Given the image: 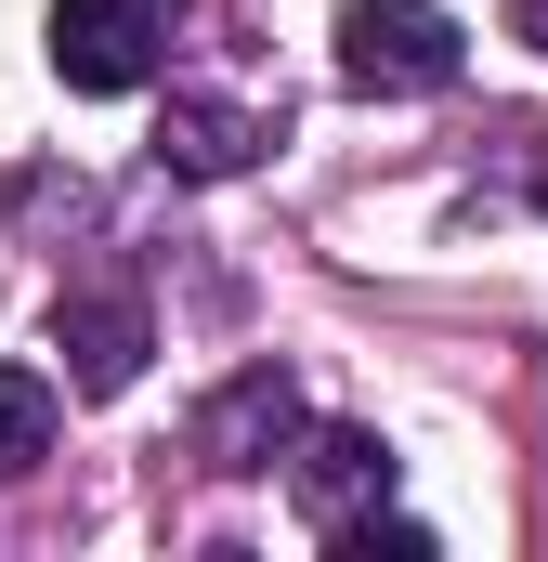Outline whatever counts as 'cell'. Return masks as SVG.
Here are the masks:
<instances>
[{"label": "cell", "mask_w": 548, "mask_h": 562, "mask_svg": "<svg viewBox=\"0 0 548 562\" xmlns=\"http://www.w3.org/2000/svg\"><path fill=\"white\" fill-rule=\"evenodd\" d=\"M470 66V26L431 13V0H353L340 13V79L353 92H457Z\"/></svg>", "instance_id": "6da1fadb"}, {"label": "cell", "mask_w": 548, "mask_h": 562, "mask_svg": "<svg viewBox=\"0 0 548 562\" xmlns=\"http://www.w3.org/2000/svg\"><path fill=\"white\" fill-rule=\"evenodd\" d=\"M183 0H53V79L66 92H144L170 66Z\"/></svg>", "instance_id": "7a4b0ae2"}, {"label": "cell", "mask_w": 548, "mask_h": 562, "mask_svg": "<svg viewBox=\"0 0 548 562\" xmlns=\"http://www.w3.org/2000/svg\"><path fill=\"white\" fill-rule=\"evenodd\" d=\"M392 484H406V471H392V445H379L366 419H327V431L287 445V497H300L313 537H353L366 510H392Z\"/></svg>", "instance_id": "3957f363"}, {"label": "cell", "mask_w": 548, "mask_h": 562, "mask_svg": "<svg viewBox=\"0 0 548 562\" xmlns=\"http://www.w3.org/2000/svg\"><path fill=\"white\" fill-rule=\"evenodd\" d=\"M300 445V380L287 367H236L209 406H196V458L222 471V484H249V471H274Z\"/></svg>", "instance_id": "277c9868"}, {"label": "cell", "mask_w": 548, "mask_h": 562, "mask_svg": "<svg viewBox=\"0 0 548 562\" xmlns=\"http://www.w3.org/2000/svg\"><path fill=\"white\" fill-rule=\"evenodd\" d=\"M53 353H66V380H79V393H132L144 353H157L144 288H66V301H53Z\"/></svg>", "instance_id": "5b68a950"}, {"label": "cell", "mask_w": 548, "mask_h": 562, "mask_svg": "<svg viewBox=\"0 0 548 562\" xmlns=\"http://www.w3.org/2000/svg\"><path fill=\"white\" fill-rule=\"evenodd\" d=\"M262 144H274V119L209 105V92H170V119H157V170H183V183H236Z\"/></svg>", "instance_id": "8992f818"}, {"label": "cell", "mask_w": 548, "mask_h": 562, "mask_svg": "<svg viewBox=\"0 0 548 562\" xmlns=\"http://www.w3.org/2000/svg\"><path fill=\"white\" fill-rule=\"evenodd\" d=\"M53 419H66L53 380H39V367H0V484H26V471L53 458Z\"/></svg>", "instance_id": "52a82bcc"}, {"label": "cell", "mask_w": 548, "mask_h": 562, "mask_svg": "<svg viewBox=\"0 0 548 562\" xmlns=\"http://www.w3.org/2000/svg\"><path fill=\"white\" fill-rule=\"evenodd\" d=\"M510 40H523V53H548V0H510Z\"/></svg>", "instance_id": "ba28073f"}, {"label": "cell", "mask_w": 548, "mask_h": 562, "mask_svg": "<svg viewBox=\"0 0 548 562\" xmlns=\"http://www.w3.org/2000/svg\"><path fill=\"white\" fill-rule=\"evenodd\" d=\"M536 210H548V144H536Z\"/></svg>", "instance_id": "9c48e42d"}]
</instances>
